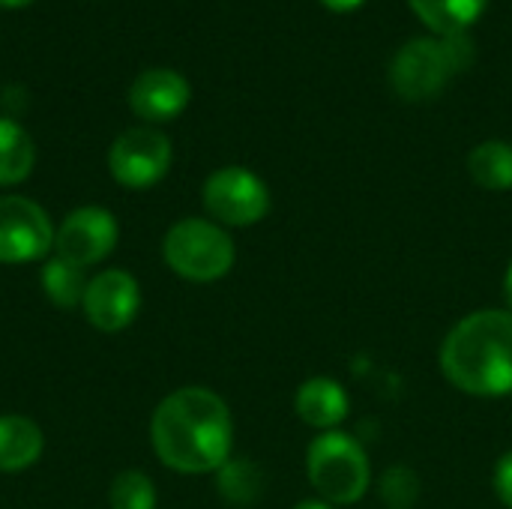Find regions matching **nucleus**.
<instances>
[{"instance_id": "obj_4", "label": "nucleus", "mask_w": 512, "mask_h": 509, "mask_svg": "<svg viewBox=\"0 0 512 509\" xmlns=\"http://www.w3.org/2000/svg\"><path fill=\"white\" fill-rule=\"evenodd\" d=\"M306 474L321 501L351 507L363 501L372 486V462L363 444L342 432H318L306 450Z\"/></svg>"}, {"instance_id": "obj_14", "label": "nucleus", "mask_w": 512, "mask_h": 509, "mask_svg": "<svg viewBox=\"0 0 512 509\" xmlns=\"http://www.w3.org/2000/svg\"><path fill=\"white\" fill-rule=\"evenodd\" d=\"M417 18L438 36H468L489 0H408Z\"/></svg>"}, {"instance_id": "obj_1", "label": "nucleus", "mask_w": 512, "mask_h": 509, "mask_svg": "<svg viewBox=\"0 0 512 509\" xmlns=\"http://www.w3.org/2000/svg\"><path fill=\"white\" fill-rule=\"evenodd\" d=\"M150 444L156 459L177 474H216L234 450L231 408L207 387H180L156 405Z\"/></svg>"}, {"instance_id": "obj_19", "label": "nucleus", "mask_w": 512, "mask_h": 509, "mask_svg": "<svg viewBox=\"0 0 512 509\" xmlns=\"http://www.w3.org/2000/svg\"><path fill=\"white\" fill-rule=\"evenodd\" d=\"M159 495L144 471H123L111 480L108 507L111 509H156Z\"/></svg>"}, {"instance_id": "obj_7", "label": "nucleus", "mask_w": 512, "mask_h": 509, "mask_svg": "<svg viewBox=\"0 0 512 509\" xmlns=\"http://www.w3.org/2000/svg\"><path fill=\"white\" fill-rule=\"evenodd\" d=\"M174 147L156 126H132L108 147V174L123 189H150L171 171Z\"/></svg>"}, {"instance_id": "obj_22", "label": "nucleus", "mask_w": 512, "mask_h": 509, "mask_svg": "<svg viewBox=\"0 0 512 509\" xmlns=\"http://www.w3.org/2000/svg\"><path fill=\"white\" fill-rule=\"evenodd\" d=\"M366 0H321V6H327L330 12H354L360 9Z\"/></svg>"}, {"instance_id": "obj_24", "label": "nucleus", "mask_w": 512, "mask_h": 509, "mask_svg": "<svg viewBox=\"0 0 512 509\" xmlns=\"http://www.w3.org/2000/svg\"><path fill=\"white\" fill-rule=\"evenodd\" d=\"M504 300H507V309L512 312V261L510 267H507V273H504Z\"/></svg>"}, {"instance_id": "obj_9", "label": "nucleus", "mask_w": 512, "mask_h": 509, "mask_svg": "<svg viewBox=\"0 0 512 509\" xmlns=\"http://www.w3.org/2000/svg\"><path fill=\"white\" fill-rule=\"evenodd\" d=\"M120 240V225L108 207L87 204L63 216V222L54 228V255L87 270L93 264H102Z\"/></svg>"}, {"instance_id": "obj_10", "label": "nucleus", "mask_w": 512, "mask_h": 509, "mask_svg": "<svg viewBox=\"0 0 512 509\" xmlns=\"http://www.w3.org/2000/svg\"><path fill=\"white\" fill-rule=\"evenodd\" d=\"M84 321L99 333H120L126 330L141 312V285L129 270L108 267L90 276L84 300H81Z\"/></svg>"}, {"instance_id": "obj_3", "label": "nucleus", "mask_w": 512, "mask_h": 509, "mask_svg": "<svg viewBox=\"0 0 512 509\" xmlns=\"http://www.w3.org/2000/svg\"><path fill=\"white\" fill-rule=\"evenodd\" d=\"M474 48L468 36L408 39L390 60V87L405 102H429L447 90L453 75L468 69Z\"/></svg>"}, {"instance_id": "obj_17", "label": "nucleus", "mask_w": 512, "mask_h": 509, "mask_svg": "<svg viewBox=\"0 0 512 509\" xmlns=\"http://www.w3.org/2000/svg\"><path fill=\"white\" fill-rule=\"evenodd\" d=\"M87 282H90L87 270L57 258V255H48L39 267V285L57 309H81Z\"/></svg>"}, {"instance_id": "obj_21", "label": "nucleus", "mask_w": 512, "mask_h": 509, "mask_svg": "<svg viewBox=\"0 0 512 509\" xmlns=\"http://www.w3.org/2000/svg\"><path fill=\"white\" fill-rule=\"evenodd\" d=\"M492 486H495L498 501L507 509H512V450H507V453L498 459L495 474H492Z\"/></svg>"}, {"instance_id": "obj_25", "label": "nucleus", "mask_w": 512, "mask_h": 509, "mask_svg": "<svg viewBox=\"0 0 512 509\" xmlns=\"http://www.w3.org/2000/svg\"><path fill=\"white\" fill-rule=\"evenodd\" d=\"M30 3H36V0H0V9H24Z\"/></svg>"}, {"instance_id": "obj_12", "label": "nucleus", "mask_w": 512, "mask_h": 509, "mask_svg": "<svg viewBox=\"0 0 512 509\" xmlns=\"http://www.w3.org/2000/svg\"><path fill=\"white\" fill-rule=\"evenodd\" d=\"M294 414L318 432H333L339 429L348 414H351V399L345 393V387L336 378L327 375H315L309 381H303L294 393Z\"/></svg>"}, {"instance_id": "obj_15", "label": "nucleus", "mask_w": 512, "mask_h": 509, "mask_svg": "<svg viewBox=\"0 0 512 509\" xmlns=\"http://www.w3.org/2000/svg\"><path fill=\"white\" fill-rule=\"evenodd\" d=\"M36 165V147L30 132L12 120V117H0V186H18L33 174Z\"/></svg>"}, {"instance_id": "obj_11", "label": "nucleus", "mask_w": 512, "mask_h": 509, "mask_svg": "<svg viewBox=\"0 0 512 509\" xmlns=\"http://www.w3.org/2000/svg\"><path fill=\"white\" fill-rule=\"evenodd\" d=\"M192 102V84L183 72L168 66H153L135 75L129 87V108L138 120L156 126L177 120Z\"/></svg>"}, {"instance_id": "obj_20", "label": "nucleus", "mask_w": 512, "mask_h": 509, "mask_svg": "<svg viewBox=\"0 0 512 509\" xmlns=\"http://www.w3.org/2000/svg\"><path fill=\"white\" fill-rule=\"evenodd\" d=\"M381 498L390 509H411L420 498V477L405 465L387 468L381 477Z\"/></svg>"}, {"instance_id": "obj_16", "label": "nucleus", "mask_w": 512, "mask_h": 509, "mask_svg": "<svg viewBox=\"0 0 512 509\" xmlns=\"http://www.w3.org/2000/svg\"><path fill=\"white\" fill-rule=\"evenodd\" d=\"M468 174L480 189L510 192L512 189V144L510 141H483L468 153Z\"/></svg>"}, {"instance_id": "obj_23", "label": "nucleus", "mask_w": 512, "mask_h": 509, "mask_svg": "<svg viewBox=\"0 0 512 509\" xmlns=\"http://www.w3.org/2000/svg\"><path fill=\"white\" fill-rule=\"evenodd\" d=\"M294 509H336L333 504H327V501H321V498H309V501H300Z\"/></svg>"}, {"instance_id": "obj_18", "label": "nucleus", "mask_w": 512, "mask_h": 509, "mask_svg": "<svg viewBox=\"0 0 512 509\" xmlns=\"http://www.w3.org/2000/svg\"><path fill=\"white\" fill-rule=\"evenodd\" d=\"M216 489L231 507H252L264 492V474L249 459H228L216 471Z\"/></svg>"}, {"instance_id": "obj_2", "label": "nucleus", "mask_w": 512, "mask_h": 509, "mask_svg": "<svg viewBox=\"0 0 512 509\" xmlns=\"http://www.w3.org/2000/svg\"><path fill=\"white\" fill-rule=\"evenodd\" d=\"M444 378L468 396H512V312L477 309L465 315L441 342Z\"/></svg>"}, {"instance_id": "obj_5", "label": "nucleus", "mask_w": 512, "mask_h": 509, "mask_svg": "<svg viewBox=\"0 0 512 509\" xmlns=\"http://www.w3.org/2000/svg\"><path fill=\"white\" fill-rule=\"evenodd\" d=\"M162 258L186 282H219L231 273L237 261V246L228 228L216 225L213 219L186 216L174 222L162 240Z\"/></svg>"}, {"instance_id": "obj_13", "label": "nucleus", "mask_w": 512, "mask_h": 509, "mask_svg": "<svg viewBox=\"0 0 512 509\" xmlns=\"http://www.w3.org/2000/svg\"><path fill=\"white\" fill-rule=\"evenodd\" d=\"M45 435L36 420L0 414V474H18L42 459Z\"/></svg>"}, {"instance_id": "obj_6", "label": "nucleus", "mask_w": 512, "mask_h": 509, "mask_svg": "<svg viewBox=\"0 0 512 509\" xmlns=\"http://www.w3.org/2000/svg\"><path fill=\"white\" fill-rule=\"evenodd\" d=\"M201 204L207 210V219L222 228H252L270 213L273 198L267 183L255 171L243 165H225L204 180Z\"/></svg>"}, {"instance_id": "obj_8", "label": "nucleus", "mask_w": 512, "mask_h": 509, "mask_svg": "<svg viewBox=\"0 0 512 509\" xmlns=\"http://www.w3.org/2000/svg\"><path fill=\"white\" fill-rule=\"evenodd\" d=\"M54 252V225L42 204L0 195V264H33Z\"/></svg>"}]
</instances>
